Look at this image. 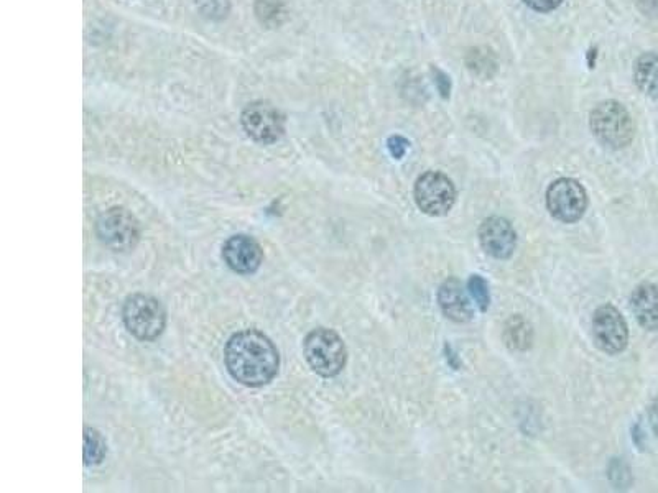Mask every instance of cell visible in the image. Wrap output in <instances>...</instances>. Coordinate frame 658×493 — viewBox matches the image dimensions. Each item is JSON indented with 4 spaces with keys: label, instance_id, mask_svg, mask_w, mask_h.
Listing matches in <instances>:
<instances>
[{
    "label": "cell",
    "instance_id": "obj_1",
    "mask_svg": "<svg viewBox=\"0 0 658 493\" xmlns=\"http://www.w3.org/2000/svg\"><path fill=\"white\" fill-rule=\"evenodd\" d=\"M226 369L244 387L269 385L279 374L280 354L264 332L255 329L236 332L224 349Z\"/></svg>",
    "mask_w": 658,
    "mask_h": 493
},
{
    "label": "cell",
    "instance_id": "obj_2",
    "mask_svg": "<svg viewBox=\"0 0 658 493\" xmlns=\"http://www.w3.org/2000/svg\"><path fill=\"white\" fill-rule=\"evenodd\" d=\"M305 359L315 374L331 378L343 372L348 362V351L338 332L318 328L311 331L303 342Z\"/></svg>",
    "mask_w": 658,
    "mask_h": 493
},
{
    "label": "cell",
    "instance_id": "obj_3",
    "mask_svg": "<svg viewBox=\"0 0 658 493\" xmlns=\"http://www.w3.org/2000/svg\"><path fill=\"white\" fill-rule=\"evenodd\" d=\"M589 127L599 142L614 150L626 148L634 139V122L621 102L604 101L594 107Z\"/></svg>",
    "mask_w": 658,
    "mask_h": 493
},
{
    "label": "cell",
    "instance_id": "obj_4",
    "mask_svg": "<svg viewBox=\"0 0 658 493\" xmlns=\"http://www.w3.org/2000/svg\"><path fill=\"white\" fill-rule=\"evenodd\" d=\"M122 319L132 336L142 342H152L165 331L167 313L157 298L137 293L129 296L124 303Z\"/></svg>",
    "mask_w": 658,
    "mask_h": 493
},
{
    "label": "cell",
    "instance_id": "obj_5",
    "mask_svg": "<svg viewBox=\"0 0 658 493\" xmlns=\"http://www.w3.org/2000/svg\"><path fill=\"white\" fill-rule=\"evenodd\" d=\"M455 185L441 171H427L418 176L413 186V198L420 211L428 216L443 217L453 209L456 203Z\"/></svg>",
    "mask_w": 658,
    "mask_h": 493
},
{
    "label": "cell",
    "instance_id": "obj_6",
    "mask_svg": "<svg viewBox=\"0 0 658 493\" xmlns=\"http://www.w3.org/2000/svg\"><path fill=\"white\" fill-rule=\"evenodd\" d=\"M96 234L102 244L114 252H130L139 244V221L124 208L104 212L96 222Z\"/></svg>",
    "mask_w": 658,
    "mask_h": 493
},
{
    "label": "cell",
    "instance_id": "obj_7",
    "mask_svg": "<svg viewBox=\"0 0 658 493\" xmlns=\"http://www.w3.org/2000/svg\"><path fill=\"white\" fill-rule=\"evenodd\" d=\"M547 209L557 221L573 224L580 221L588 209V194L573 178H560L548 186Z\"/></svg>",
    "mask_w": 658,
    "mask_h": 493
},
{
    "label": "cell",
    "instance_id": "obj_8",
    "mask_svg": "<svg viewBox=\"0 0 658 493\" xmlns=\"http://www.w3.org/2000/svg\"><path fill=\"white\" fill-rule=\"evenodd\" d=\"M285 116L270 102H252L241 116L242 129L254 142L272 145L285 134Z\"/></svg>",
    "mask_w": 658,
    "mask_h": 493
},
{
    "label": "cell",
    "instance_id": "obj_9",
    "mask_svg": "<svg viewBox=\"0 0 658 493\" xmlns=\"http://www.w3.org/2000/svg\"><path fill=\"white\" fill-rule=\"evenodd\" d=\"M596 346L609 355L621 354L629 342V328L619 309L606 305L596 309L593 318Z\"/></svg>",
    "mask_w": 658,
    "mask_h": 493
},
{
    "label": "cell",
    "instance_id": "obj_10",
    "mask_svg": "<svg viewBox=\"0 0 658 493\" xmlns=\"http://www.w3.org/2000/svg\"><path fill=\"white\" fill-rule=\"evenodd\" d=\"M478 237L484 252L494 259H510L517 249V232L504 217H487L479 226Z\"/></svg>",
    "mask_w": 658,
    "mask_h": 493
},
{
    "label": "cell",
    "instance_id": "obj_11",
    "mask_svg": "<svg viewBox=\"0 0 658 493\" xmlns=\"http://www.w3.org/2000/svg\"><path fill=\"white\" fill-rule=\"evenodd\" d=\"M223 259L232 272L252 275L264 262V250L251 235H232L224 242Z\"/></svg>",
    "mask_w": 658,
    "mask_h": 493
},
{
    "label": "cell",
    "instance_id": "obj_12",
    "mask_svg": "<svg viewBox=\"0 0 658 493\" xmlns=\"http://www.w3.org/2000/svg\"><path fill=\"white\" fill-rule=\"evenodd\" d=\"M438 305L446 318L453 319L456 323H468L473 319V306L458 278H450L441 285L438 290Z\"/></svg>",
    "mask_w": 658,
    "mask_h": 493
},
{
    "label": "cell",
    "instance_id": "obj_13",
    "mask_svg": "<svg viewBox=\"0 0 658 493\" xmlns=\"http://www.w3.org/2000/svg\"><path fill=\"white\" fill-rule=\"evenodd\" d=\"M635 318L647 331H658V286L642 283L631 296Z\"/></svg>",
    "mask_w": 658,
    "mask_h": 493
},
{
    "label": "cell",
    "instance_id": "obj_14",
    "mask_svg": "<svg viewBox=\"0 0 658 493\" xmlns=\"http://www.w3.org/2000/svg\"><path fill=\"white\" fill-rule=\"evenodd\" d=\"M634 81L645 96L658 99V55L644 53L634 65Z\"/></svg>",
    "mask_w": 658,
    "mask_h": 493
},
{
    "label": "cell",
    "instance_id": "obj_15",
    "mask_svg": "<svg viewBox=\"0 0 658 493\" xmlns=\"http://www.w3.org/2000/svg\"><path fill=\"white\" fill-rule=\"evenodd\" d=\"M106 441L101 434L93 428H84V464L86 466H98L106 457Z\"/></svg>",
    "mask_w": 658,
    "mask_h": 493
},
{
    "label": "cell",
    "instance_id": "obj_16",
    "mask_svg": "<svg viewBox=\"0 0 658 493\" xmlns=\"http://www.w3.org/2000/svg\"><path fill=\"white\" fill-rule=\"evenodd\" d=\"M466 65H468L469 71L479 78H492V74L497 70V61L492 55V51L482 50V48L469 51L466 56Z\"/></svg>",
    "mask_w": 658,
    "mask_h": 493
},
{
    "label": "cell",
    "instance_id": "obj_17",
    "mask_svg": "<svg viewBox=\"0 0 658 493\" xmlns=\"http://www.w3.org/2000/svg\"><path fill=\"white\" fill-rule=\"evenodd\" d=\"M507 344L514 349H527L532 344V328L524 319L515 316L507 323Z\"/></svg>",
    "mask_w": 658,
    "mask_h": 493
},
{
    "label": "cell",
    "instance_id": "obj_18",
    "mask_svg": "<svg viewBox=\"0 0 658 493\" xmlns=\"http://www.w3.org/2000/svg\"><path fill=\"white\" fill-rule=\"evenodd\" d=\"M468 290L474 301H476L478 308L481 311H487V308L491 305V293H489V285H487L486 280L481 275H473L469 278Z\"/></svg>",
    "mask_w": 658,
    "mask_h": 493
},
{
    "label": "cell",
    "instance_id": "obj_19",
    "mask_svg": "<svg viewBox=\"0 0 658 493\" xmlns=\"http://www.w3.org/2000/svg\"><path fill=\"white\" fill-rule=\"evenodd\" d=\"M255 12L265 24H280L279 17H283L285 14L279 0H259L255 5Z\"/></svg>",
    "mask_w": 658,
    "mask_h": 493
},
{
    "label": "cell",
    "instance_id": "obj_20",
    "mask_svg": "<svg viewBox=\"0 0 658 493\" xmlns=\"http://www.w3.org/2000/svg\"><path fill=\"white\" fill-rule=\"evenodd\" d=\"M408 147H410V142H408L405 137L402 135H394L390 137L389 142H387V148H389L390 155L395 158V160H402L407 153Z\"/></svg>",
    "mask_w": 658,
    "mask_h": 493
},
{
    "label": "cell",
    "instance_id": "obj_21",
    "mask_svg": "<svg viewBox=\"0 0 658 493\" xmlns=\"http://www.w3.org/2000/svg\"><path fill=\"white\" fill-rule=\"evenodd\" d=\"M431 74H433V79H435L436 88H438V93L441 94L443 99H448L451 93V79L446 76L445 73L441 70H436V68H431Z\"/></svg>",
    "mask_w": 658,
    "mask_h": 493
},
{
    "label": "cell",
    "instance_id": "obj_22",
    "mask_svg": "<svg viewBox=\"0 0 658 493\" xmlns=\"http://www.w3.org/2000/svg\"><path fill=\"white\" fill-rule=\"evenodd\" d=\"M525 4L529 5L530 9L537 10V12H552V10L560 7L563 0H524Z\"/></svg>",
    "mask_w": 658,
    "mask_h": 493
},
{
    "label": "cell",
    "instance_id": "obj_23",
    "mask_svg": "<svg viewBox=\"0 0 658 493\" xmlns=\"http://www.w3.org/2000/svg\"><path fill=\"white\" fill-rule=\"evenodd\" d=\"M637 4L645 15L658 14V0H637Z\"/></svg>",
    "mask_w": 658,
    "mask_h": 493
},
{
    "label": "cell",
    "instance_id": "obj_24",
    "mask_svg": "<svg viewBox=\"0 0 658 493\" xmlns=\"http://www.w3.org/2000/svg\"><path fill=\"white\" fill-rule=\"evenodd\" d=\"M649 420L650 426H652V429H654V433L657 434L658 438V397L655 398L654 403L650 406Z\"/></svg>",
    "mask_w": 658,
    "mask_h": 493
},
{
    "label": "cell",
    "instance_id": "obj_25",
    "mask_svg": "<svg viewBox=\"0 0 658 493\" xmlns=\"http://www.w3.org/2000/svg\"><path fill=\"white\" fill-rule=\"evenodd\" d=\"M596 53L598 51L594 50H589V55H588V63H589V68H594V56H596Z\"/></svg>",
    "mask_w": 658,
    "mask_h": 493
}]
</instances>
